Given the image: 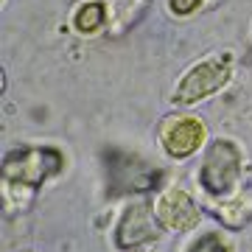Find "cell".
Wrapping results in <instances>:
<instances>
[{"instance_id":"1","label":"cell","mask_w":252,"mask_h":252,"mask_svg":"<svg viewBox=\"0 0 252 252\" xmlns=\"http://www.w3.org/2000/svg\"><path fill=\"white\" fill-rule=\"evenodd\" d=\"M107 180H109V196H124V193H143L160 185L162 171L152 162L140 160L137 154H121L107 152Z\"/></svg>"},{"instance_id":"2","label":"cell","mask_w":252,"mask_h":252,"mask_svg":"<svg viewBox=\"0 0 252 252\" xmlns=\"http://www.w3.org/2000/svg\"><path fill=\"white\" fill-rule=\"evenodd\" d=\"M62 171V154L56 149H20L3 160V182L9 185H42Z\"/></svg>"},{"instance_id":"3","label":"cell","mask_w":252,"mask_h":252,"mask_svg":"<svg viewBox=\"0 0 252 252\" xmlns=\"http://www.w3.org/2000/svg\"><path fill=\"white\" fill-rule=\"evenodd\" d=\"M238 174H241V149L230 140H216L207 149L202 171H199L205 190L213 196H221L235 185Z\"/></svg>"},{"instance_id":"4","label":"cell","mask_w":252,"mask_h":252,"mask_svg":"<svg viewBox=\"0 0 252 252\" xmlns=\"http://www.w3.org/2000/svg\"><path fill=\"white\" fill-rule=\"evenodd\" d=\"M230 79V59H207V62L196 64L193 70L180 81V87L174 93L177 104H193L202 101L207 95H213L216 90H221Z\"/></svg>"},{"instance_id":"5","label":"cell","mask_w":252,"mask_h":252,"mask_svg":"<svg viewBox=\"0 0 252 252\" xmlns=\"http://www.w3.org/2000/svg\"><path fill=\"white\" fill-rule=\"evenodd\" d=\"M160 140H162V149L171 157H177V160L190 157L205 140V124L199 118H171L162 126Z\"/></svg>"},{"instance_id":"6","label":"cell","mask_w":252,"mask_h":252,"mask_svg":"<svg viewBox=\"0 0 252 252\" xmlns=\"http://www.w3.org/2000/svg\"><path fill=\"white\" fill-rule=\"evenodd\" d=\"M157 235H160V227L154 224L152 207L146 205V202H137L121 219L118 233H115V244L121 250H132V247H143V244L154 241Z\"/></svg>"},{"instance_id":"7","label":"cell","mask_w":252,"mask_h":252,"mask_svg":"<svg viewBox=\"0 0 252 252\" xmlns=\"http://www.w3.org/2000/svg\"><path fill=\"white\" fill-rule=\"evenodd\" d=\"M154 216H157L160 224L171 227V230H190V227L199 224L202 213H199L196 202H193L185 190L171 188V190H165V193L157 199V205H154Z\"/></svg>"},{"instance_id":"8","label":"cell","mask_w":252,"mask_h":252,"mask_svg":"<svg viewBox=\"0 0 252 252\" xmlns=\"http://www.w3.org/2000/svg\"><path fill=\"white\" fill-rule=\"evenodd\" d=\"M216 216L221 219L227 227H244L252 219V193L250 190H241V193H235V196L219 202Z\"/></svg>"},{"instance_id":"9","label":"cell","mask_w":252,"mask_h":252,"mask_svg":"<svg viewBox=\"0 0 252 252\" xmlns=\"http://www.w3.org/2000/svg\"><path fill=\"white\" fill-rule=\"evenodd\" d=\"M101 23H104V3H87L76 14V28L81 34H90V31L101 28Z\"/></svg>"},{"instance_id":"10","label":"cell","mask_w":252,"mask_h":252,"mask_svg":"<svg viewBox=\"0 0 252 252\" xmlns=\"http://www.w3.org/2000/svg\"><path fill=\"white\" fill-rule=\"evenodd\" d=\"M190 252H227V247H224V241H221L219 235L207 233V235H202V238L190 247Z\"/></svg>"},{"instance_id":"11","label":"cell","mask_w":252,"mask_h":252,"mask_svg":"<svg viewBox=\"0 0 252 252\" xmlns=\"http://www.w3.org/2000/svg\"><path fill=\"white\" fill-rule=\"evenodd\" d=\"M199 3H202V0H171V11L174 14H190Z\"/></svg>"}]
</instances>
